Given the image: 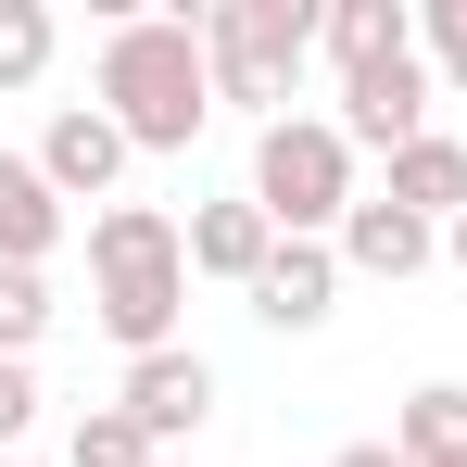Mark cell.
Returning a JSON list of instances; mask_svg holds the SVG:
<instances>
[{"mask_svg":"<svg viewBox=\"0 0 467 467\" xmlns=\"http://www.w3.org/2000/svg\"><path fill=\"white\" fill-rule=\"evenodd\" d=\"M101 114L127 127V152H190L215 127V64L190 13H127L101 38Z\"/></svg>","mask_w":467,"mask_h":467,"instance_id":"obj_1","label":"cell"},{"mask_svg":"<svg viewBox=\"0 0 467 467\" xmlns=\"http://www.w3.org/2000/svg\"><path fill=\"white\" fill-rule=\"evenodd\" d=\"M177 304H190V228L152 202H101L88 215V316L140 354H177Z\"/></svg>","mask_w":467,"mask_h":467,"instance_id":"obj_2","label":"cell"},{"mask_svg":"<svg viewBox=\"0 0 467 467\" xmlns=\"http://www.w3.org/2000/svg\"><path fill=\"white\" fill-rule=\"evenodd\" d=\"M253 202H265L278 240H341V215L367 202L341 114H278V127H253Z\"/></svg>","mask_w":467,"mask_h":467,"instance_id":"obj_3","label":"cell"},{"mask_svg":"<svg viewBox=\"0 0 467 467\" xmlns=\"http://www.w3.org/2000/svg\"><path fill=\"white\" fill-rule=\"evenodd\" d=\"M316 51V0H215L202 13V64H215V101H240V114H291V77H304Z\"/></svg>","mask_w":467,"mask_h":467,"instance_id":"obj_4","label":"cell"},{"mask_svg":"<svg viewBox=\"0 0 467 467\" xmlns=\"http://www.w3.org/2000/svg\"><path fill=\"white\" fill-rule=\"evenodd\" d=\"M341 140H354V152H404V140H430V51L354 64V77H341Z\"/></svg>","mask_w":467,"mask_h":467,"instance_id":"obj_5","label":"cell"},{"mask_svg":"<svg viewBox=\"0 0 467 467\" xmlns=\"http://www.w3.org/2000/svg\"><path fill=\"white\" fill-rule=\"evenodd\" d=\"M38 177H51L64 202H114V177H127V127H114L101 101H64V114L38 127Z\"/></svg>","mask_w":467,"mask_h":467,"instance_id":"obj_6","label":"cell"},{"mask_svg":"<svg viewBox=\"0 0 467 467\" xmlns=\"http://www.w3.org/2000/svg\"><path fill=\"white\" fill-rule=\"evenodd\" d=\"M114 404H127V417L152 430V455H177V442H190V430L215 417V367H202V354H140Z\"/></svg>","mask_w":467,"mask_h":467,"instance_id":"obj_7","label":"cell"},{"mask_svg":"<svg viewBox=\"0 0 467 467\" xmlns=\"http://www.w3.org/2000/svg\"><path fill=\"white\" fill-rule=\"evenodd\" d=\"M328 304H341V253H328V240H278L265 278H253V316L304 341V328H328Z\"/></svg>","mask_w":467,"mask_h":467,"instance_id":"obj_8","label":"cell"},{"mask_svg":"<svg viewBox=\"0 0 467 467\" xmlns=\"http://www.w3.org/2000/svg\"><path fill=\"white\" fill-rule=\"evenodd\" d=\"M265 253H278V228H265V202H253V190L190 215V278H228V291H253V278H265Z\"/></svg>","mask_w":467,"mask_h":467,"instance_id":"obj_9","label":"cell"},{"mask_svg":"<svg viewBox=\"0 0 467 467\" xmlns=\"http://www.w3.org/2000/svg\"><path fill=\"white\" fill-rule=\"evenodd\" d=\"M328 253H341L354 278H417V265L442 253V228H430V215H404V202H354Z\"/></svg>","mask_w":467,"mask_h":467,"instance_id":"obj_10","label":"cell"},{"mask_svg":"<svg viewBox=\"0 0 467 467\" xmlns=\"http://www.w3.org/2000/svg\"><path fill=\"white\" fill-rule=\"evenodd\" d=\"M64 240V190L38 177V152H0V265H51Z\"/></svg>","mask_w":467,"mask_h":467,"instance_id":"obj_11","label":"cell"},{"mask_svg":"<svg viewBox=\"0 0 467 467\" xmlns=\"http://www.w3.org/2000/svg\"><path fill=\"white\" fill-rule=\"evenodd\" d=\"M379 202L430 215V228H455V215H467V140H442V127H430V140H404V152H391V190H379Z\"/></svg>","mask_w":467,"mask_h":467,"instance_id":"obj_12","label":"cell"},{"mask_svg":"<svg viewBox=\"0 0 467 467\" xmlns=\"http://www.w3.org/2000/svg\"><path fill=\"white\" fill-rule=\"evenodd\" d=\"M316 51L354 77V64H391V51H417V13L404 0H328L316 13Z\"/></svg>","mask_w":467,"mask_h":467,"instance_id":"obj_13","label":"cell"},{"mask_svg":"<svg viewBox=\"0 0 467 467\" xmlns=\"http://www.w3.org/2000/svg\"><path fill=\"white\" fill-rule=\"evenodd\" d=\"M391 455H404V467L467 455V379H417V391H404V417H391Z\"/></svg>","mask_w":467,"mask_h":467,"instance_id":"obj_14","label":"cell"},{"mask_svg":"<svg viewBox=\"0 0 467 467\" xmlns=\"http://www.w3.org/2000/svg\"><path fill=\"white\" fill-rule=\"evenodd\" d=\"M51 51H64L51 0H0V88H38V77H51Z\"/></svg>","mask_w":467,"mask_h":467,"instance_id":"obj_15","label":"cell"},{"mask_svg":"<svg viewBox=\"0 0 467 467\" xmlns=\"http://www.w3.org/2000/svg\"><path fill=\"white\" fill-rule=\"evenodd\" d=\"M64 467H164V455H152V430H140L127 404H88L77 442H64Z\"/></svg>","mask_w":467,"mask_h":467,"instance_id":"obj_16","label":"cell"},{"mask_svg":"<svg viewBox=\"0 0 467 467\" xmlns=\"http://www.w3.org/2000/svg\"><path fill=\"white\" fill-rule=\"evenodd\" d=\"M38 328H51V278L38 265H0V367H26Z\"/></svg>","mask_w":467,"mask_h":467,"instance_id":"obj_17","label":"cell"},{"mask_svg":"<svg viewBox=\"0 0 467 467\" xmlns=\"http://www.w3.org/2000/svg\"><path fill=\"white\" fill-rule=\"evenodd\" d=\"M417 51H430V88L467 101V0H417Z\"/></svg>","mask_w":467,"mask_h":467,"instance_id":"obj_18","label":"cell"},{"mask_svg":"<svg viewBox=\"0 0 467 467\" xmlns=\"http://www.w3.org/2000/svg\"><path fill=\"white\" fill-rule=\"evenodd\" d=\"M26 417H38V379H26V367H0V455L26 442Z\"/></svg>","mask_w":467,"mask_h":467,"instance_id":"obj_19","label":"cell"},{"mask_svg":"<svg viewBox=\"0 0 467 467\" xmlns=\"http://www.w3.org/2000/svg\"><path fill=\"white\" fill-rule=\"evenodd\" d=\"M328 467H404V455H391V442H341Z\"/></svg>","mask_w":467,"mask_h":467,"instance_id":"obj_20","label":"cell"},{"mask_svg":"<svg viewBox=\"0 0 467 467\" xmlns=\"http://www.w3.org/2000/svg\"><path fill=\"white\" fill-rule=\"evenodd\" d=\"M442 253H455V278H467V215H455V228H442Z\"/></svg>","mask_w":467,"mask_h":467,"instance_id":"obj_21","label":"cell"},{"mask_svg":"<svg viewBox=\"0 0 467 467\" xmlns=\"http://www.w3.org/2000/svg\"><path fill=\"white\" fill-rule=\"evenodd\" d=\"M13 467H38V455H13Z\"/></svg>","mask_w":467,"mask_h":467,"instance_id":"obj_22","label":"cell"},{"mask_svg":"<svg viewBox=\"0 0 467 467\" xmlns=\"http://www.w3.org/2000/svg\"><path fill=\"white\" fill-rule=\"evenodd\" d=\"M442 467H467V455H442Z\"/></svg>","mask_w":467,"mask_h":467,"instance_id":"obj_23","label":"cell"},{"mask_svg":"<svg viewBox=\"0 0 467 467\" xmlns=\"http://www.w3.org/2000/svg\"><path fill=\"white\" fill-rule=\"evenodd\" d=\"M164 467H177V455H164Z\"/></svg>","mask_w":467,"mask_h":467,"instance_id":"obj_24","label":"cell"}]
</instances>
